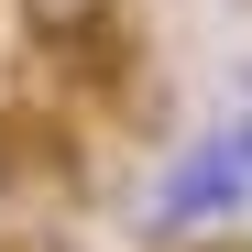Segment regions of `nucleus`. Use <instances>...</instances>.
<instances>
[{"mask_svg": "<svg viewBox=\"0 0 252 252\" xmlns=\"http://www.w3.org/2000/svg\"><path fill=\"white\" fill-rule=\"evenodd\" d=\"M176 252H252V241H241V230L220 220V230H176Z\"/></svg>", "mask_w": 252, "mask_h": 252, "instance_id": "4", "label": "nucleus"}, {"mask_svg": "<svg viewBox=\"0 0 252 252\" xmlns=\"http://www.w3.org/2000/svg\"><path fill=\"white\" fill-rule=\"evenodd\" d=\"M208 143H220V154L241 164V187H252V110H230V121H220V132H208Z\"/></svg>", "mask_w": 252, "mask_h": 252, "instance_id": "3", "label": "nucleus"}, {"mask_svg": "<svg viewBox=\"0 0 252 252\" xmlns=\"http://www.w3.org/2000/svg\"><path fill=\"white\" fill-rule=\"evenodd\" d=\"M11 176H22V164H11V132H0V208H11Z\"/></svg>", "mask_w": 252, "mask_h": 252, "instance_id": "5", "label": "nucleus"}, {"mask_svg": "<svg viewBox=\"0 0 252 252\" xmlns=\"http://www.w3.org/2000/svg\"><path fill=\"white\" fill-rule=\"evenodd\" d=\"M241 197H252V187H241V164H230L220 143H187V154H176V176H164V230H220Z\"/></svg>", "mask_w": 252, "mask_h": 252, "instance_id": "1", "label": "nucleus"}, {"mask_svg": "<svg viewBox=\"0 0 252 252\" xmlns=\"http://www.w3.org/2000/svg\"><path fill=\"white\" fill-rule=\"evenodd\" d=\"M11 22L33 33V44H99V33L121 22V0H11Z\"/></svg>", "mask_w": 252, "mask_h": 252, "instance_id": "2", "label": "nucleus"}]
</instances>
